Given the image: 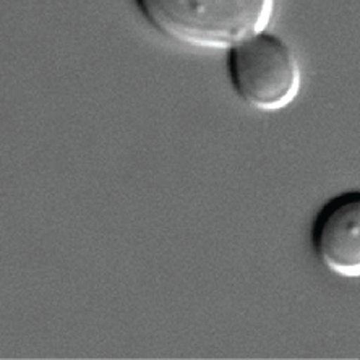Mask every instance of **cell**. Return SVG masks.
<instances>
[{
    "label": "cell",
    "mask_w": 360,
    "mask_h": 360,
    "mask_svg": "<svg viewBox=\"0 0 360 360\" xmlns=\"http://www.w3.org/2000/svg\"><path fill=\"white\" fill-rule=\"evenodd\" d=\"M166 39L200 49H231L271 25L276 0H134Z\"/></svg>",
    "instance_id": "6da1fadb"
},
{
    "label": "cell",
    "mask_w": 360,
    "mask_h": 360,
    "mask_svg": "<svg viewBox=\"0 0 360 360\" xmlns=\"http://www.w3.org/2000/svg\"><path fill=\"white\" fill-rule=\"evenodd\" d=\"M227 73L237 96L262 112L289 108L302 88L297 57L288 42L268 31L227 49Z\"/></svg>",
    "instance_id": "7a4b0ae2"
},
{
    "label": "cell",
    "mask_w": 360,
    "mask_h": 360,
    "mask_svg": "<svg viewBox=\"0 0 360 360\" xmlns=\"http://www.w3.org/2000/svg\"><path fill=\"white\" fill-rule=\"evenodd\" d=\"M320 263L342 278H360V190L328 200L311 227Z\"/></svg>",
    "instance_id": "3957f363"
}]
</instances>
